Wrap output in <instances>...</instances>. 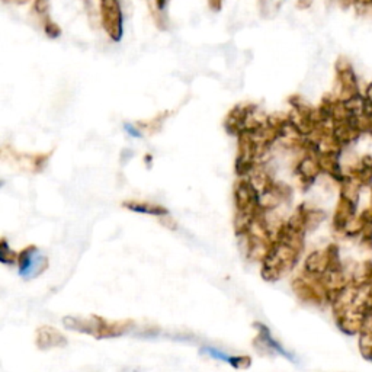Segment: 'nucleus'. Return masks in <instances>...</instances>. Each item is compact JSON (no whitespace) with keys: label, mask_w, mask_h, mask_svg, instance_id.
Masks as SVG:
<instances>
[{"label":"nucleus","mask_w":372,"mask_h":372,"mask_svg":"<svg viewBox=\"0 0 372 372\" xmlns=\"http://www.w3.org/2000/svg\"><path fill=\"white\" fill-rule=\"evenodd\" d=\"M18 256L19 254L13 253L9 249L8 243L4 240L2 244H0V259H2V262L4 264H15V262H18Z\"/></svg>","instance_id":"nucleus-7"},{"label":"nucleus","mask_w":372,"mask_h":372,"mask_svg":"<svg viewBox=\"0 0 372 372\" xmlns=\"http://www.w3.org/2000/svg\"><path fill=\"white\" fill-rule=\"evenodd\" d=\"M298 174L305 182H312L319 174V166L311 159H304L298 166Z\"/></svg>","instance_id":"nucleus-6"},{"label":"nucleus","mask_w":372,"mask_h":372,"mask_svg":"<svg viewBox=\"0 0 372 372\" xmlns=\"http://www.w3.org/2000/svg\"><path fill=\"white\" fill-rule=\"evenodd\" d=\"M125 208L134 211V213H140V214H149V215H156V217H162V215H167L169 211L159 205V204H150V203H135V201H130L124 204Z\"/></svg>","instance_id":"nucleus-4"},{"label":"nucleus","mask_w":372,"mask_h":372,"mask_svg":"<svg viewBox=\"0 0 372 372\" xmlns=\"http://www.w3.org/2000/svg\"><path fill=\"white\" fill-rule=\"evenodd\" d=\"M203 354H208L211 358L230 363L235 368H249L252 363L249 356H232V355H227V354H224L215 348H204Z\"/></svg>","instance_id":"nucleus-3"},{"label":"nucleus","mask_w":372,"mask_h":372,"mask_svg":"<svg viewBox=\"0 0 372 372\" xmlns=\"http://www.w3.org/2000/svg\"><path fill=\"white\" fill-rule=\"evenodd\" d=\"M67 339L51 326H43L37 332V346L43 351L66 346Z\"/></svg>","instance_id":"nucleus-2"},{"label":"nucleus","mask_w":372,"mask_h":372,"mask_svg":"<svg viewBox=\"0 0 372 372\" xmlns=\"http://www.w3.org/2000/svg\"><path fill=\"white\" fill-rule=\"evenodd\" d=\"M18 265L21 276L30 279L38 276L48 266L47 257L37 250V247H28L18 256Z\"/></svg>","instance_id":"nucleus-1"},{"label":"nucleus","mask_w":372,"mask_h":372,"mask_svg":"<svg viewBox=\"0 0 372 372\" xmlns=\"http://www.w3.org/2000/svg\"><path fill=\"white\" fill-rule=\"evenodd\" d=\"M257 326L261 327V336H259V340L264 342V346H265L266 349H271V351H274V352H276V354L285 356V358L290 359V361H295L294 356L290 355V352L285 351L276 340H274V337L271 336L269 330H268L265 326H262V325H257Z\"/></svg>","instance_id":"nucleus-5"}]
</instances>
